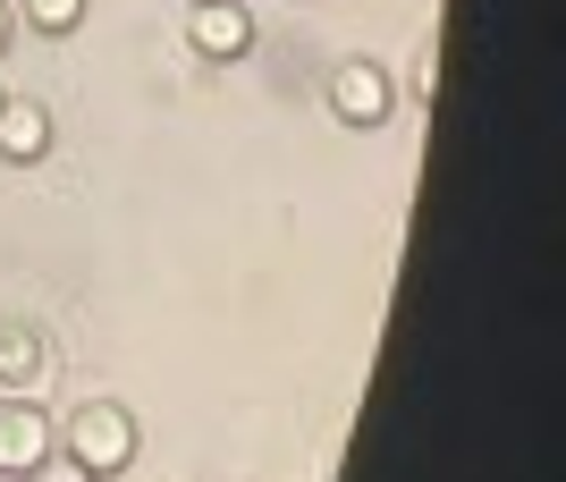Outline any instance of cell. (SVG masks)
Wrapping results in <instances>:
<instances>
[{"label":"cell","instance_id":"obj_1","mask_svg":"<svg viewBox=\"0 0 566 482\" xmlns=\"http://www.w3.org/2000/svg\"><path fill=\"white\" fill-rule=\"evenodd\" d=\"M60 449H69L94 482H111V474H127V465H136V415L111 407V398H85V407L60 415Z\"/></svg>","mask_w":566,"mask_h":482},{"label":"cell","instance_id":"obj_2","mask_svg":"<svg viewBox=\"0 0 566 482\" xmlns=\"http://www.w3.org/2000/svg\"><path fill=\"white\" fill-rule=\"evenodd\" d=\"M331 111H338L347 127H380L389 111H398L389 69H380V60H338V69H331Z\"/></svg>","mask_w":566,"mask_h":482},{"label":"cell","instance_id":"obj_3","mask_svg":"<svg viewBox=\"0 0 566 482\" xmlns=\"http://www.w3.org/2000/svg\"><path fill=\"white\" fill-rule=\"evenodd\" d=\"M51 449H60V423L34 398H0V474H34Z\"/></svg>","mask_w":566,"mask_h":482},{"label":"cell","instance_id":"obj_4","mask_svg":"<svg viewBox=\"0 0 566 482\" xmlns=\"http://www.w3.org/2000/svg\"><path fill=\"white\" fill-rule=\"evenodd\" d=\"M187 34H195V51H203V60H245V51H254V18H245L237 0H195Z\"/></svg>","mask_w":566,"mask_h":482},{"label":"cell","instance_id":"obj_5","mask_svg":"<svg viewBox=\"0 0 566 482\" xmlns=\"http://www.w3.org/2000/svg\"><path fill=\"white\" fill-rule=\"evenodd\" d=\"M43 373H51L43 331L9 322V331H0V398H34V389H43Z\"/></svg>","mask_w":566,"mask_h":482},{"label":"cell","instance_id":"obj_6","mask_svg":"<svg viewBox=\"0 0 566 482\" xmlns=\"http://www.w3.org/2000/svg\"><path fill=\"white\" fill-rule=\"evenodd\" d=\"M51 153V111L43 102H0V161H43Z\"/></svg>","mask_w":566,"mask_h":482},{"label":"cell","instance_id":"obj_7","mask_svg":"<svg viewBox=\"0 0 566 482\" xmlns=\"http://www.w3.org/2000/svg\"><path fill=\"white\" fill-rule=\"evenodd\" d=\"M76 18H85V0H25V25H34V34H76Z\"/></svg>","mask_w":566,"mask_h":482},{"label":"cell","instance_id":"obj_8","mask_svg":"<svg viewBox=\"0 0 566 482\" xmlns=\"http://www.w3.org/2000/svg\"><path fill=\"white\" fill-rule=\"evenodd\" d=\"M25 482H94V474H85V465H76L69 449H51V458L34 465V474H25Z\"/></svg>","mask_w":566,"mask_h":482},{"label":"cell","instance_id":"obj_9","mask_svg":"<svg viewBox=\"0 0 566 482\" xmlns=\"http://www.w3.org/2000/svg\"><path fill=\"white\" fill-rule=\"evenodd\" d=\"M431 85H440V51H431V43H423V51H415V94H423V102H431Z\"/></svg>","mask_w":566,"mask_h":482},{"label":"cell","instance_id":"obj_10","mask_svg":"<svg viewBox=\"0 0 566 482\" xmlns=\"http://www.w3.org/2000/svg\"><path fill=\"white\" fill-rule=\"evenodd\" d=\"M0 51H9V9H0Z\"/></svg>","mask_w":566,"mask_h":482},{"label":"cell","instance_id":"obj_11","mask_svg":"<svg viewBox=\"0 0 566 482\" xmlns=\"http://www.w3.org/2000/svg\"><path fill=\"white\" fill-rule=\"evenodd\" d=\"M0 482H25V474H0Z\"/></svg>","mask_w":566,"mask_h":482},{"label":"cell","instance_id":"obj_12","mask_svg":"<svg viewBox=\"0 0 566 482\" xmlns=\"http://www.w3.org/2000/svg\"><path fill=\"white\" fill-rule=\"evenodd\" d=\"M0 102H9V94H0Z\"/></svg>","mask_w":566,"mask_h":482}]
</instances>
